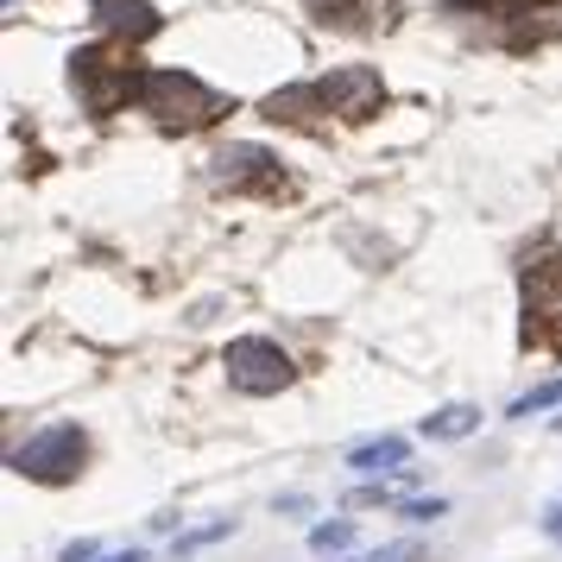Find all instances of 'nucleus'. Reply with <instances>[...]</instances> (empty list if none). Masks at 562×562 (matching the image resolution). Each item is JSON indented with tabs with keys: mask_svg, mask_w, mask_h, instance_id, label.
Returning <instances> with one entry per match:
<instances>
[{
	"mask_svg": "<svg viewBox=\"0 0 562 562\" xmlns=\"http://www.w3.org/2000/svg\"><path fill=\"white\" fill-rule=\"evenodd\" d=\"M557 398H562V385H557V380H543V385H531V392H525V398L512 405V417H531V411H550Z\"/></svg>",
	"mask_w": 562,
	"mask_h": 562,
	"instance_id": "obj_15",
	"label": "nucleus"
},
{
	"mask_svg": "<svg viewBox=\"0 0 562 562\" xmlns=\"http://www.w3.org/2000/svg\"><path fill=\"white\" fill-rule=\"evenodd\" d=\"M310 20L329 32H348V38H380L405 20V0H304Z\"/></svg>",
	"mask_w": 562,
	"mask_h": 562,
	"instance_id": "obj_9",
	"label": "nucleus"
},
{
	"mask_svg": "<svg viewBox=\"0 0 562 562\" xmlns=\"http://www.w3.org/2000/svg\"><path fill=\"white\" fill-rule=\"evenodd\" d=\"M380 108H385L380 70H367V64H341V70H329V77L272 89V95L259 102V114L279 121V127H323L329 114L335 121H348V127H360V121H373Z\"/></svg>",
	"mask_w": 562,
	"mask_h": 562,
	"instance_id": "obj_1",
	"label": "nucleus"
},
{
	"mask_svg": "<svg viewBox=\"0 0 562 562\" xmlns=\"http://www.w3.org/2000/svg\"><path fill=\"white\" fill-rule=\"evenodd\" d=\"M102 562H146V550H108Z\"/></svg>",
	"mask_w": 562,
	"mask_h": 562,
	"instance_id": "obj_20",
	"label": "nucleus"
},
{
	"mask_svg": "<svg viewBox=\"0 0 562 562\" xmlns=\"http://www.w3.org/2000/svg\"><path fill=\"white\" fill-rule=\"evenodd\" d=\"M481 430V411L474 405H442L424 417V436H436V442H461V436H474Z\"/></svg>",
	"mask_w": 562,
	"mask_h": 562,
	"instance_id": "obj_12",
	"label": "nucleus"
},
{
	"mask_svg": "<svg viewBox=\"0 0 562 562\" xmlns=\"http://www.w3.org/2000/svg\"><path fill=\"white\" fill-rule=\"evenodd\" d=\"M222 367H228V385L234 392H247V398H272V392H284V385L297 380L291 355H284L279 341H266V335H240V341H228Z\"/></svg>",
	"mask_w": 562,
	"mask_h": 562,
	"instance_id": "obj_8",
	"label": "nucleus"
},
{
	"mask_svg": "<svg viewBox=\"0 0 562 562\" xmlns=\"http://www.w3.org/2000/svg\"><path fill=\"white\" fill-rule=\"evenodd\" d=\"M89 20L121 45H146L153 32H165V13L153 0H89Z\"/></svg>",
	"mask_w": 562,
	"mask_h": 562,
	"instance_id": "obj_10",
	"label": "nucleus"
},
{
	"mask_svg": "<svg viewBox=\"0 0 562 562\" xmlns=\"http://www.w3.org/2000/svg\"><path fill=\"white\" fill-rule=\"evenodd\" d=\"M518 284H525V348L562 355V254L537 247Z\"/></svg>",
	"mask_w": 562,
	"mask_h": 562,
	"instance_id": "obj_6",
	"label": "nucleus"
},
{
	"mask_svg": "<svg viewBox=\"0 0 562 562\" xmlns=\"http://www.w3.org/2000/svg\"><path fill=\"white\" fill-rule=\"evenodd\" d=\"M557 430H562V417H557Z\"/></svg>",
	"mask_w": 562,
	"mask_h": 562,
	"instance_id": "obj_21",
	"label": "nucleus"
},
{
	"mask_svg": "<svg viewBox=\"0 0 562 562\" xmlns=\"http://www.w3.org/2000/svg\"><path fill=\"white\" fill-rule=\"evenodd\" d=\"M405 456H411L405 436H373V442H355V449H348V468L380 474V468H405Z\"/></svg>",
	"mask_w": 562,
	"mask_h": 562,
	"instance_id": "obj_11",
	"label": "nucleus"
},
{
	"mask_svg": "<svg viewBox=\"0 0 562 562\" xmlns=\"http://www.w3.org/2000/svg\"><path fill=\"white\" fill-rule=\"evenodd\" d=\"M398 512H405L411 525H424V518H442V499H405Z\"/></svg>",
	"mask_w": 562,
	"mask_h": 562,
	"instance_id": "obj_17",
	"label": "nucleus"
},
{
	"mask_svg": "<svg viewBox=\"0 0 562 562\" xmlns=\"http://www.w3.org/2000/svg\"><path fill=\"white\" fill-rule=\"evenodd\" d=\"M146 64H139V52L133 45H121V38H102V45H77L70 52V89H77V102L95 114V121H108V114H121V108H139V89H146Z\"/></svg>",
	"mask_w": 562,
	"mask_h": 562,
	"instance_id": "obj_3",
	"label": "nucleus"
},
{
	"mask_svg": "<svg viewBox=\"0 0 562 562\" xmlns=\"http://www.w3.org/2000/svg\"><path fill=\"white\" fill-rule=\"evenodd\" d=\"M89 461V436L77 424H52L45 436H32L26 449H13V474H26L38 486H70Z\"/></svg>",
	"mask_w": 562,
	"mask_h": 562,
	"instance_id": "obj_7",
	"label": "nucleus"
},
{
	"mask_svg": "<svg viewBox=\"0 0 562 562\" xmlns=\"http://www.w3.org/2000/svg\"><path fill=\"white\" fill-rule=\"evenodd\" d=\"M348 543H355V525H348V518H335V525H316V531H310V550H323V557H329V550H348Z\"/></svg>",
	"mask_w": 562,
	"mask_h": 562,
	"instance_id": "obj_14",
	"label": "nucleus"
},
{
	"mask_svg": "<svg viewBox=\"0 0 562 562\" xmlns=\"http://www.w3.org/2000/svg\"><path fill=\"white\" fill-rule=\"evenodd\" d=\"M543 531H550V537H557V543H562V499H557V506H550V512H543Z\"/></svg>",
	"mask_w": 562,
	"mask_h": 562,
	"instance_id": "obj_19",
	"label": "nucleus"
},
{
	"mask_svg": "<svg viewBox=\"0 0 562 562\" xmlns=\"http://www.w3.org/2000/svg\"><path fill=\"white\" fill-rule=\"evenodd\" d=\"M139 114H153L158 133H203L228 114V95H215L190 70H153L146 89H139Z\"/></svg>",
	"mask_w": 562,
	"mask_h": 562,
	"instance_id": "obj_4",
	"label": "nucleus"
},
{
	"mask_svg": "<svg viewBox=\"0 0 562 562\" xmlns=\"http://www.w3.org/2000/svg\"><path fill=\"white\" fill-rule=\"evenodd\" d=\"M360 562H424V543H385V550H373V557H360Z\"/></svg>",
	"mask_w": 562,
	"mask_h": 562,
	"instance_id": "obj_16",
	"label": "nucleus"
},
{
	"mask_svg": "<svg viewBox=\"0 0 562 562\" xmlns=\"http://www.w3.org/2000/svg\"><path fill=\"white\" fill-rule=\"evenodd\" d=\"M442 20L499 52H537L562 38V0H442Z\"/></svg>",
	"mask_w": 562,
	"mask_h": 562,
	"instance_id": "obj_2",
	"label": "nucleus"
},
{
	"mask_svg": "<svg viewBox=\"0 0 562 562\" xmlns=\"http://www.w3.org/2000/svg\"><path fill=\"white\" fill-rule=\"evenodd\" d=\"M405 486H411V468H398V481H373V486H355L348 506H405Z\"/></svg>",
	"mask_w": 562,
	"mask_h": 562,
	"instance_id": "obj_13",
	"label": "nucleus"
},
{
	"mask_svg": "<svg viewBox=\"0 0 562 562\" xmlns=\"http://www.w3.org/2000/svg\"><path fill=\"white\" fill-rule=\"evenodd\" d=\"M57 562H95V543L82 537V543H70V550H64V557H57Z\"/></svg>",
	"mask_w": 562,
	"mask_h": 562,
	"instance_id": "obj_18",
	"label": "nucleus"
},
{
	"mask_svg": "<svg viewBox=\"0 0 562 562\" xmlns=\"http://www.w3.org/2000/svg\"><path fill=\"white\" fill-rule=\"evenodd\" d=\"M209 183L215 190H228V196H259V203H284L297 183L284 171L279 153H266V146H222V153L209 158Z\"/></svg>",
	"mask_w": 562,
	"mask_h": 562,
	"instance_id": "obj_5",
	"label": "nucleus"
}]
</instances>
